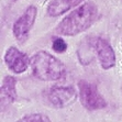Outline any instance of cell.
<instances>
[{
  "mask_svg": "<svg viewBox=\"0 0 122 122\" xmlns=\"http://www.w3.org/2000/svg\"><path fill=\"white\" fill-rule=\"evenodd\" d=\"M98 17V9L94 2H85L66 15L57 25L56 32L61 35L73 36L92 25Z\"/></svg>",
  "mask_w": 122,
  "mask_h": 122,
  "instance_id": "6da1fadb",
  "label": "cell"
},
{
  "mask_svg": "<svg viewBox=\"0 0 122 122\" xmlns=\"http://www.w3.org/2000/svg\"><path fill=\"white\" fill-rule=\"evenodd\" d=\"M30 66L34 76L44 81L58 80L65 74L64 64L44 51L37 52L31 57Z\"/></svg>",
  "mask_w": 122,
  "mask_h": 122,
  "instance_id": "7a4b0ae2",
  "label": "cell"
},
{
  "mask_svg": "<svg viewBox=\"0 0 122 122\" xmlns=\"http://www.w3.org/2000/svg\"><path fill=\"white\" fill-rule=\"evenodd\" d=\"M79 96L81 105L88 110H98L107 106L103 97L99 94L97 87L86 80H80L78 82Z\"/></svg>",
  "mask_w": 122,
  "mask_h": 122,
  "instance_id": "3957f363",
  "label": "cell"
},
{
  "mask_svg": "<svg viewBox=\"0 0 122 122\" xmlns=\"http://www.w3.org/2000/svg\"><path fill=\"white\" fill-rule=\"evenodd\" d=\"M77 98V92L69 86H55L48 90L47 99L55 108H66Z\"/></svg>",
  "mask_w": 122,
  "mask_h": 122,
  "instance_id": "277c9868",
  "label": "cell"
},
{
  "mask_svg": "<svg viewBox=\"0 0 122 122\" xmlns=\"http://www.w3.org/2000/svg\"><path fill=\"white\" fill-rule=\"evenodd\" d=\"M36 12L35 7L30 6L13 24V34L19 42H24L28 39L36 18Z\"/></svg>",
  "mask_w": 122,
  "mask_h": 122,
  "instance_id": "5b68a950",
  "label": "cell"
},
{
  "mask_svg": "<svg viewBox=\"0 0 122 122\" xmlns=\"http://www.w3.org/2000/svg\"><path fill=\"white\" fill-rule=\"evenodd\" d=\"M5 62L8 68L15 74H20L26 71L30 66V60L26 54L19 51L17 47H9L5 54Z\"/></svg>",
  "mask_w": 122,
  "mask_h": 122,
  "instance_id": "8992f818",
  "label": "cell"
},
{
  "mask_svg": "<svg viewBox=\"0 0 122 122\" xmlns=\"http://www.w3.org/2000/svg\"><path fill=\"white\" fill-rule=\"evenodd\" d=\"M100 65L103 69H110L116 65V54L112 46L103 39H98L95 44Z\"/></svg>",
  "mask_w": 122,
  "mask_h": 122,
  "instance_id": "52a82bcc",
  "label": "cell"
},
{
  "mask_svg": "<svg viewBox=\"0 0 122 122\" xmlns=\"http://www.w3.org/2000/svg\"><path fill=\"white\" fill-rule=\"evenodd\" d=\"M82 1L84 0H52L47 7V13L51 17H57L78 6Z\"/></svg>",
  "mask_w": 122,
  "mask_h": 122,
  "instance_id": "ba28073f",
  "label": "cell"
},
{
  "mask_svg": "<svg viewBox=\"0 0 122 122\" xmlns=\"http://www.w3.org/2000/svg\"><path fill=\"white\" fill-rule=\"evenodd\" d=\"M17 98L15 92V78L12 76H7L2 81L1 86V107L11 103Z\"/></svg>",
  "mask_w": 122,
  "mask_h": 122,
  "instance_id": "9c48e42d",
  "label": "cell"
},
{
  "mask_svg": "<svg viewBox=\"0 0 122 122\" xmlns=\"http://www.w3.org/2000/svg\"><path fill=\"white\" fill-rule=\"evenodd\" d=\"M52 47L57 53H63V52H65L67 50V44L61 37H54L53 42H52Z\"/></svg>",
  "mask_w": 122,
  "mask_h": 122,
  "instance_id": "30bf717a",
  "label": "cell"
},
{
  "mask_svg": "<svg viewBox=\"0 0 122 122\" xmlns=\"http://www.w3.org/2000/svg\"><path fill=\"white\" fill-rule=\"evenodd\" d=\"M21 121H50L47 117L43 116V114H30V116H25L23 117Z\"/></svg>",
  "mask_w": 122,
  "mask_h": 122,
  "instance_id": "8fae6325",
  "label": "cell"
},
{
  "mask_svg": "<svg viewBox=\"0 0 122 122\" xmlns=\"http://www.w3.org/2000/svg\"><path fill=\"white\" fill-rule=\"evenodd\" d=\"M12 1H18V0H12Z\"/></svg>",
  "mask_w": 122,
  "mask_h": 122,
  "instance_id": "7c38bea8",
  "label": "cell"
}]
</instances>
